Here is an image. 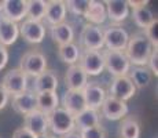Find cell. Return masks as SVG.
Listing matches in <instances>:
<instances>
[{
	"mask_svg": "<svg viewBox=\"0 0 158 138\" xmlns=\"http://www.w3.org/2000/svg\"><path fill=\"white\" fill-rule=\"evenodd\" d=\"M153 50L154 47L144 36V33H136L132 38H129L124 53H125L131 65L146 66Z\"/></svg>",
	"mask_w": 158,
	"mask_h": 138,
	"instance_id": "cell-1",
	"label": "cell"
},
{
	"mask_svg": "<svg viewBox=\"0 0 158 138\" xmlns=\"http://www.w3.org/2000/svg\"><path fill=\"white\" fill-rule=\"evenodd\" d=\"M48 128L52 131V136L63 137L65 134L76 130L74 118L69 112H66L62 106L56 108L52 113L47 116Z\"/></svg>",
	"mask_w": 158,
	"mask_h": 138,
	"instance_id": "cell-2",
	"label": "cell"
},
{
	"mask_svg": "<svg viewBox=\"0 0 158 138\" xmlns=\"http://www.w3.org/2000/svg\"><path fill=\"white\" fill-rule=\"evenodd\" d=\"M103 60H105V69H107L114 78L128 76L131 64L124 51L106 50L103 53Z\"/></svg>",
	"mask_w": 158,
	"mask_h": 138,
	"instance_id": "cell-3",
	"label": "cell"
},
{
	"mask_svg": "<svg viewBox=\"0 0 158 138\" xmlns=\"http://www.w3.org/2000/svg\"><path fill=\"white\" fill-rule=\"evenodd\" d=\"M77 65L80 66L87 76H98L105 70V60L103 53L95 50H83L80 51Z\"/></svg>",
	"mask_w": 158,
	"mask_h": 138,
	"instance_id": "cell-4",
	"label": "cell"
},
{
	"mask_svg": "<svg viewBox=\"0 0 158 138\" xmlns=\"http://www.w3.org/2000/svg\"><path fill=\"white\" fill-rule=\"evenodd\" d=\"M19 69L26 76L37 78L44 70H47V58L40 51H29L21 58Z\"/></svg>",
	"mask_w": 158,
	"mask_h": 138,
	"instance_id": "cell-5",
	"label": "cell"
},
{
	"mask_svg": "<svg viewBox=\"0 0 158 138\" xmlns=\"http://www.w3.org/2000/svg\"><path fill=\"white\" fill-rule=\"evenodd\" d=\"M129 35L123 26L110 25L103 30V44L107 50L111 51H124L128 44Z\"/></svg>",
	"mask_w": 158,
	"mask_h": 138,
	"instance_id": "cell-6",
	"label": "cell"
},
{
	"mask_svg": "<svg viewBox=\"0 0 158 138\" xmlns=\"http://www.w3.org/2000/svg\"><path fill=\"white\" fill-rule=\"evenodd\" d=\"M0 84L10 96H17V94H21L28 90V76L19 68H15L8 70L3 76V80Z\"/></svg>",
	"mask_w": 158,
	"mask_h": 138,
	"instance_id": "cell-7",
	"label": "cell"
},
{
	"mask_svg": "<svg viewBox=\"0 0 158 138\" xmlns=\"http://www.w3.org/2000/svg\"><path fill=\"white\" fill-rule=\"evenodd\" d=\"M80 43L84 47V50H95L101 51L105 44H103V29L96 25H87L83 26L80 35Z\"/></svg>",
	"mask_w": 158,
	"mask_h": 138,
	"instance_id": "cell-8",
	"label": "cell"
},
{
	"mask_svg": "<svg viewBox=\"0 0 158 138\" xmlns=\"http://www.w3.org/2000/svg\"><path fill=\"white\" fill-rule=\"evenodd\" d=\"M109 94L115 100L127 102L136 94V87L128 76H120V78H114L110 83Z\"/></svg>",
	"mask_w": 158,
	"mask_h": 138,
	"instance_id": "cell-9",
	"label": "cell"
},
{
	"mask_svg": "<svg viewBox=\"0 0 158 138\" xmlns=\"http://www.w3.org/2000/svg\"><path fill=\"white\" fill-rule=\"evenodd\" d=\"M19 35L28 43L39 44L45 38V26L43 22H37V21H32L26 18L19 25Z\"/></svg>",
	"mask_w": 158,
	"mask_h": 138,
	"instance_id": "cell-10",
	"label": "cell"
},
{
	"mask_svg": "<svg viewBox=\"0 0 158 138\" xmlns=\"http://www.w3.org/2000/svg\"><path fill=\"white\" fill-rule=\"evenodd\" d=\"M102 115L105 116L107 120H121L124 119L129 112V108L127 105V102L120 100H115L113 97H106V100L103 101L102 106Z\"/></svg>",
	"mask_w": 158,
	"mask_h": 138,
	"instance_id": "cell-11",
	"label": "cell"
},
{
	"mask_svg": "<svg viewBox=\"0 0 158 138\" xmlns=\"http://www.w3.org/2000/svg\"><path fill=\"white\" fill-rule=\"evenodd\" d=\"M83 96L85 105L88 109L98 110L102 106L103 101L106 100V90L102 87L101 84H98L96 82H89L87 83V86L83 88Z\"/></svg>",
	"mask_w": 158,
	"mask_h": 138,
	"instance_id": "cell-12",
	"label": "cell"
},
{
	"mask_svg": "<svg viewBox=\"0 0 158 138\" xmlns=\"http://www.w3.org/2000/svg\"><path fill=\"white\" fill-rule=\"evenodd\" d=\"M23 127L36 137L44 136L48 131L47 116H45L44 113H41L40 110L35 109L33 112L23 116Z\"/></svg>",
	"mask_w": 158,
	"mask_h": 138,
	"instance_id": "cell-13",
	"label": "cell"
},
{
	"mask_svg": "<svg viewBox=\"0 0 158 138\" xmlns=\"http://www.w3.org/2000/svg\"><path fill=\"white\" fill-rule=\"evenodd\" d=\"M28 0H4L3 15L13 22H21L26 20Z\"/></svg>",
	"mask_w": 158,
	"mask_h": 138,
	"instance_id": "cell-14",
	"label": "cell"
},
{
	"mask_svg": "<svg viewBox=\"0 0 158 138\" xmlns=\"http://www.w3.org/2000/svg\"><path fill=\"white\" fill-rule=\"evenodd\" d=\"M62 108L69 112L73 118L80 115L84 109H87L85 101H84V96L81 91H70L68 90L63 94L62 98Z\"/></svg>",
	"mask_w": 158,
	"mask_h": 138,
	"instance_id": "cell-15",
	"label": "cell"
},
{
	"mask_svg": "<svg viewBox=\"0 0 158 138\" xmlns=\"http://www.w3.org/2000/svg\"><path fill=\"white\" fill-rule=\"evenodd\" d=\"M65 83H66L68 90L83 91V88L85 87L88 83V76H87V73L76 64V65H70L68 68V70H66Z\"/></svg>",
	"mask_w": 158,
	"mask_h": 138,
	"instance_id": "cell-16",
	"label": "cell"
},
{
	"mask_svg": "<svg viewBox=\"0 0 158 138\" xmlns=\"http://www.w3.org/2000/svg\"><path fill=\"white\" fill-rule=\"evenodd\" d=\"M58 84V76L54 70H44L41 75H39L35 79V86H33V93L40 94V93H56Z\"/></svg>",
	"mask_w": 158,
	"mask_h": 138,
	"instance_id": "cell-17",
	"label": "cell"
},
{
	"mask_svg": "<svg viewBox=\"0 0 158 138\" xmlns=\"http://www.w3.org/2000/svg\"><path fill=\"white\" fill-rule=\"evenodd\" d=\"M105 4L106 15L114 24L123 22L129 15V4L127 0H107Z\"/></svg>",
	"mask_w": 158,
	"mask_h": 138,
	"instance_id": "cell-18",
	"label": "cell"
},
{
	"mask_svg": "<svg viewBox=\"0 0 158 138\" xmlns=\"http://www.w3.org/2000/svg\"><path fill=\"white\" fill-rule=\"evenodd\" d=\"M19 36V25L0 15V46L7 47L17 42Z\"/></svg>",
	"mask_w": 158,
	"mask_h": 138,
	"instance_id": "cell-19",
	"label": "cell"
},
{
	"mask_svg": "<svg viewBox=\"0 0 158 138\" xmlns=\"http://www.w3.org/2000/svg\"><path fill=\"white\" fill-rule=\"evenodd\" d=\"M13 109L19 115H28L36 109V93L26 90L21 94L13 96Z\"/></svg>",
	"mask_w": 158,
	"mask_h": 138,
	"instance_id": "cell-20",
	"label": "cell"
},
{
	"mask_svg": "<svg viewBox=\"0 0 158 138\" xmlns=\"http://www.w3.org/2000/svg\"><path fill=\"white\" fill-rule=\"evenodd\" d=\"M66 13H68V10H66L65 2H62V0H51V2H47L44 18L51 26L59 25V24L65 22Z\"/></svg>",
	"mask_w": 158,
	"mask_h": 138,
	"instance_id": "cell-21",
	"label": "cell"
},
{
	"mask_svg": "<svg viewBox=\"0 0 158 138\" xmlns=\"http://www.w3.org/2000/svg\"><path fill=\"white\" fill-rule=\"evenodd\" d=\"M129 6H132L133 7V13H132V18L133 21H135V24L138 25L139 28H143L146 29L148 25H151V24L154 22V21L157 20L156 17H154L153 11L150 10V8L147 7V6H144V3H133V2H128Z\"/></svg>",
	"mask_w": 158,
	"mask_h": 138,
	"instance_id": "cell-22",
	"label": "cell"
},
{
	"mask_svg": "<svg viewBox=\"0 0 158 138\" xmlns=\"http://www.w3.org/2000/svg\"><path fill=\"white\" fill-rule=\"evenodd\" d=\"M50 35L54 43L58 46H65L69 43H73L74 39V29L72 28L70 24L62 22L59 25H54L50 28Z\"/></svg>",
	"mask_w": 158,
	"mask_h": 138,
	"instance_id": "cell-23",
	"label": "cell"
},
{
	"mask_svg": "<svg viewBox=\"0 0 158 138\" xmlns=\"http://www.w3.org/2000/svg\"><path fill=\"white\" fill-rule=\"evenodd\" d=\"M56 108H59V98L56 93H40L36 94V109L48 116Z\"/></svg>",
	"mask_w": 158,
	"mask_h": 138,
	"instance_id": "cell-24",
	"label": "cell"
},
{
	"mask_svg": "<svg viewBox=\"0 0 158 138\" xmlns=\"http://www.w3.org/2000/svg\"><path fill=\"white\" fill-rule=\"evenodd\" d=\"M84 17H85V20L88 21V24L99 26L101 24L105 22L106 18H107L105 3L96 2V0H89V7H88Z\"/></svg>",
	"mask_w": 158,
	"mask_h": 138,
	"instance_id": "cell-25",
	"label": "cell"
},
{
	"mask_svg": "<svg viewBox=\"0 0 158 138\" xmlns=\"http://www.w3.org/2000/svg\"><path fill=\"white\" fill-rule=\"evenodd\" d=\"M74 124L76 128H78V131L95 127V126H101V116H99L98 110L87 108L74 118Z\"/></svg>",
	"mask_w": 158,
	"mask_h": 138,
	"instance_id": "cell-26",
	"label": "cell"
},
{
	"mask_svg": "<svg viewBox=\"0 0 158 138\" xmlns=\"http://www.w3.org/2000/svg\"><path fill=\"white\" fill-rule=\"evenodd\" d=\"M128 78L138 88H144L151 82V72L147 69V66H135L132 70H129Z\"/></svg>",
	"mask_w": 158,
	"mask_h": 138,
	"instance_id": "cell-27",
	"label": "cell"
},
{
	"mask_svg": "<svg viewBox=\"0 0 158 138\" xmlns=\"http://www.w3.org/2000/svg\"><path fill=\"white\" fill-rule=\"evenodd\" d=\"M58 55H59L62 62L68 64V65H76L78 62V57H80V47L77 44H74V43L59 46Z\"/></svg>",
	"mask_w": 158,
	"mask_h": 138,
	"instance_id": "cell-28",
	"label": "cell"
},
{
	"mask_svg": "<svg viewBox=\"0 0 158 138\" xmlns=\"http://www.w3.org/2000/svg\"><path fill=\"white\" fill-rule=\"evenodd\" d=\"M45 7H47V2H44V0H29L26 18L41 22V20L45 15Z\"/></svg>",
	"mask_w": 158,
	"mask_h": 138,
	"instance_id": "cell-29",
	"label": "cell"
},
{
	"mask_svg": "<svg viewBox=\"0 0 158 138\" xmlns=\"http://www.w3.org/2000/svg\"><path fill=\"white\" fill-rule=\"evenodd\" d=\"M121 138H139L140 137V124L133 118H124L120 126Z\"/></svg>",
	"mask_w": 158,
	"mask_h": 138,
	"instance_id": "cell-30",
	"label": "cell"
},
{
	"mask_svg": "<svg viewBox=\"0 0 158 138\" xmlns=\"http://www.w3.org/2000/svg\"><path fill=\"white\" fill-rule=\"evenodd\" d=\"M65 6L66 10L70 11L72 14L84 17L89 7V0H69V2H65Z\"/></svg>",
	"mask_w": 158,
	"mask_h": 138,
	"instance_id": "cell-31",
	"label": "cell"
},
{
	"mask_svg": "<svg viewBox=\"0 0 158 138\" xmlns=\"http://www.w3.org/2000/svg\"><path fill=\"white\" fill-rule=\"evenodd\" d=\"M78 133H80L81 138H106V131L102 126L85 128V130H81Z\"/></svg>",
	"mask_w": 158,
	"mask_h": 138,
	"instance_id": "cell-32",
	"label": "cell"
},
{
	"mask_svg": "<svg viewBox=\"0 0 158 138\" xmlns=\"http://www.w3.org/2000/svg\"><path fill=\"white\" fill-rule=\"evenodd\" d=\"M157 26H158V21L156 20L151 25H148L147 28H146V33L144 36L148 39V42L151 43V46H153L154 48H157L158 46V39H157Z\"/></svg>",
	"mask_w": 158,
	"mask_h": 138,
	"instance_id": "cell-33",
	"label": "cell"
},
{
	"mask_svg": "<svg viewBox=\"0 0 158 138\" xmlns=\"http://www.w3.org/2000/svg\"><path fill=\"white\" fill-rule=\"evenodd\" d=\"M146 66H147V69L151 72V75H156V76L158 75V50L157 48L153 50V53H151L150 58H148Z\"/></svg>",
	"mask_w": 158,
	"mask_h": 138,
	"instance_id": "cell-34",
	"label": "cell"
},
{
	"mask_svg": "<svg viewBox=\"0 0 158 138\" xmlns=\"http://www.w3.org/2000/svg\"><path fill=\"white\" fill-rule=\"evenodd\" d=\"M13 138H36V136H33V134L26 130L25 127H19L14 131Z\"/></svg>",
	"mask_w": 158,
	"mask_h": 138,
	"instance_id": "cell-35",
	"label": "cell"
},
{
	"mask_svg": "<svg viewBox=\"0 0 158 138\" xmlns=\"http://www.w3.org/2000/svg\"><path fill=\"white\" fill-rule=\"evenodd\" d=\"M8 57H10L8 50L6 47H3V46H0V70L6 68V65L8 62Z\"/></svg>",
	"mask_w": 158,
	"mask_h": 138,
	"instance_id": "cell-36",
	"label": "cell"
},
{
	"mask_svg": "<svg viewBox=\"0 0 158 138\" xmlns=\"http://www.w3.org/2000/svg\"><path fill=\"white\" fill-rule=\"evenodd\" d=\"M8 101H10V94H8L7 91L3 88V86L0 84V110L4 109L6 106H7Z\"/></svg>",
	"mask_w": 158,
	"mask_h": 138,
	"instance_id": "cell-37",
	"label": "cell"
},
{
	"mask_svg": "<svg viewBox=\"0 0 158 138\" xmlns=\"http://www.w3.org/2000/svg\"><path fill=\"white\" fill-rule=\"evenodd\" d=\"M62 138H81V136H80V133H78V131L73 130V131H70V133L65 134Z\"/></svg>",
	"mask_w": 158,
	"mask_h": 138,
	"instance_id": "cell-38",
	"label": "cell"
},
{
	"mask_svg": "<svg viewBox=\"0 0 158 138\" xmlns=\"http://www.w3.org/2000/svg\"><path fill=\"white\" fill-rule=\"evenodd\" d=\"M3 7H4V0H0V11H3Z\"/></svg>",
	"mask_w": 158,
	"mask_h": 138,
	"instance_id": "cell-39",
	"label": "cell"
},
{
	"mask_svg": "<svg viewBox=\"0 0 158 138\" xmlns=\"http://www.w3.org/2000/svg\"><path fill=\"white\" fill-rule=\"evenodd\" d=\"M36 138H50V136H48V134H44V136H39V137H36Z\"/></svg>",
	"mask_w": 158,
	"mask_h": 138,
	"instance_id": "cell-40",
	"label": "cell"
},
{
	"mask_svg": "<svg viewBox=\"0 0 158 138\" xmlns=\"http://www.w3.org/2000/svg\"><path fill=\"white\" fill-rule=\"evenodd\" d=\"M50 138H58L56 136H50Z\"/></svg>",
	"mask_w": 158,
	"mask_h": 138,
	"instance_id": "cell-41",
	"label": "cell"
}]
</instances>
